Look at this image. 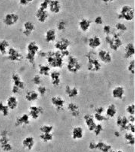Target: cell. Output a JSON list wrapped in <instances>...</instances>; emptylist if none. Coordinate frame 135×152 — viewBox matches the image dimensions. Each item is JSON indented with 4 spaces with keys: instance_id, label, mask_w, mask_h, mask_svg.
Segmentation results:
<instances>
[{
    "instance_id": "obj_1",
    "label": "cell",
    "mask_w": 135,
    "mask_h": 152,
    "mask_svg": "<svg viewBox=\"0 0 135 152\" xmlns=\"http://www.w3.org/2000/svg\"><path fill=\"white\" fill-rule=\"evenodd\" d=\"M64 58L60 52L57 50L48 52L45 57L47 64L51 68L55 69H60L63 67Z\"/></svg>"
},
{
    "instance_id": "obj_2",
    "label": "cell",
    "mask_w": 135,
    "mask_h": 152,
    "mask_svg": "<svg viewBox=\"0 0 135 152\" xmlns=\"http://www.w3.org/2000/svg\"><path fill=\"white\" fill-rule=\"evenodd\" d=\"M40 51V46L36 41H32L28 43L25 58L30 64L33 65L34 63L36 56Z\"/></svg>"
},
{
    "instance_id": "obj_3",
    "label": "cell",
    "mask_w": 135,
    "mask_h": 152,
    "mask_svg": "<svg viewBox=\"0 0 135 152\" xmlns=\"http://www.w3.org/2000/svg\"><path fill=\"white\" fill-rule=\"evenodd\" d=\"M88 60L87 69L89 71L97 72L101 68V65L96 57V53L90 51L86 55Z\"/></svg>"
},
{
    "instance_id": "obj_4",
    "label": "cell",
    "mask_w": 135,
    "mask_h": 152,
    "mask_svg": "<svg viewBox=\"0 0 135 152\" xmlns=\"http://www.w3.org/2000/svg\"><path fill=\"white\" fill-rule=\"evenodd\" d=\"M81 67V64L77 58L73 56H68L66 67L69 72L72 74L76 73L80 70Z\"/></svg>"
},
{
    "instance_id": "obj_5",
    "label": "cell",
    "mask_w": 135,
    "mask_h": 152,
    "mask_svg": "<svg viewBox=\"0 0 135 152\" xmlns=\"http://www.w3.org/2000/svg\"><path fill=\"white\" fill-rule=\"evenodd\" d=\"M11 79L13 83L11 91L13 94H17L20 90L25 88V83L19 74H13L11 76Z\"/></svg>"
},
{
    "instance_id": "obj_6",
    "label": "cell",
    "mask_w": 135,
    "mask_h": 152,
    "mask_svg": "<svg viewBox=\"0 0 135 152\" xmlns=\"http://www.w3.org/2000/svg\"><path fill=\"white\" fill-rule=\"evenodd\" d=\"M105 40L109 44L110 49L114 51H117L122 44V42L119 37V35L116 33L113 34L112 37L109 36H106Z\"/></svg>"
},
{
    "instance_id": "obj_7",
    "label": "cell",
    "mask_w": 135,
    "mask_h": 152,
    "mask_svg": "<svg viewBox=\"0 0 135 152\" xmlns=\"http://www.w3.org/2000/svg\"><path fill=\"white\" fill-rule=\"evenodd\" d=\"M134 17V12L133 8L128 5L124 6L121 8L118 18L124 19L127 21L133 19Z\"/></svg>"
},
{
    "instance_id": "obj_8",
    "label": "cell",
    "mask_w": 135,
    "mask_h": 152,
    "mask_svg": "<svg viewBox=\"0 0 135 152\" xmlns=\"http://www.w3.org/2000/svg\"><path fill=\"white\" fill-rule=\"evenodd\" d=\"M7 54L8 59L13 62H20L23 58L22 54L19 51L14 48H9Z\"/></svg>"
},
{
    "instance_id": "obj_9",
    "label": "cell",
    "mask_w": 135,
    "mask_h": 152,
    "mask_svg": "<svg viewBox=\"0 0 135 152\" xmlns=\"http://www.w3.org/2000/svg\"><path fill=\"white\" fill-rule=\"evenodd\" d=\"M71 42L68 39L63 37L56 41L54 46L56 50L60 52L69 50Z\"/></svg>"
},
{
    "instance_id": "obj_10",
    "label": "cell",
    "mask_w": 135,
    "mask_h": 152,
    "mask_svg": "<svg viewBox=\"0 0 135 152\" xmlns=\"http://www.w3.org/2000/svg\"><path fill=\"white\" fill-rule=\"evenodd\" d=\"M49 12L47 10L38 7L35 13L36 17L38 22L41 23L45 22L49 18Z\"/></svg>"
},
{
    "instance_id": "obj_11",
    "label": "cell",
    "mask_w": 135,
    "mask_h": 152,
    "mask_svg": "<svg viewBox=\"0 0 135 152\" xmlns=\"http://www.w3.org/2000/svg\"><path fill=\"white\" fill-rule=\"evenodd\" d=\"M61 2L58 0H49L48 10L49 12L54 14L59 13L62 10Z\"/></svg>"
},
{
    "instance_id": "obj_12",
    "label": "cell",
    "mask_w": 135,
    "mask_h": 152,
    "mask_svg": "<svg viewBox=\"0 0 135 152\" xmlns=\"http://www.w3.org/2000/svg\"><path fill=\"white\" fill-rule=\"evenodd\" d=\"M49 77L51 85L54 87H58L62 82V75L60 72L54 70L51 72Z\"/></svg>"
},
{
    "instance_id": "obj_13",
    "label": "cell",
    "mask_w": 135,
    "mask_h": 152,
    "mask_svg": "<svg viewBox=\"0 0 135 152\" xmlns=\"http://www.w3.org/2000/svg\"><path fill=\"white\" fill-rule=\"evenodd\" d=\"M51 102L52 105L58 110H62L65 106V101L62 97L55 96L51 98Z\"/></svg>"
},
{
    "instance_id": "obj_14",
    "label": "cell",
    "mask_w": 135,
    "mask_h": 152,
    "mask_svg": "<svg viewBox=\"0 0 135 152\" xmlns=\"http://www.w3.org/2000/svg\"><path fill=\"white\" fill-rule=\"evenodd\" d=\"M19 19V16L14 13H9L4 16L3 22L7 26H12L16 24Z\"/></svg>"
},
{
    "instance_id": "obj_15",
    "label": "cell",
    "mask_w": 135,
    "mask_h": 152,
    "mask_svg": "<svg viewBox=\"0 0 135 152\" xmlns=\"http://www.w3.org/2000/svg\"><path fill=\"white\" fill-rule=\"evenodd\" d=\"M43 109L40 106L32 105L29 108V116L32 119L36 120L43 113Z\"/></svg>"
},
{
    "instance_id": "obj_16",
    "label": "cell",
    "mask_w": 135,
    "mask_h": 152,
    "mask_svg": "<svg viewBox=\"0 0 135 152\" xmlns=\"http://www.w3.org/2000/svg\"><path fill=\"white\" fill-rule=\"evenodd\" d=\"M34 24L30 21L25 22L23 26V34L26 36H29L32 35L35 30Z\"/></svg>"
},
{
    "instance_id": "obj_17",
    "label": "cell",
    "mask_w": 135,
    "mask_h": 152,
    "mask_svg": "<svg viewBox=\"0 0 135 152\" xmlns=\"http://www.w3.org/2000/svg\"><path fill=\"white\" fill-rule=\"evenodd\" d=\"M0 146L2 149L6 151L12 150V147L9 138L5 135H3L0 138Z\"/></svg>"
},
{
    "instance_id": "obj_18",
    "label": "cell",
    "mask_w": 135,
    "mask_h": 152,
    "mask_svg": "<svg viewBox=\"0 0 135 152\" xmlns=\"http://www.w3.org/2000/svg\"><path fill=\"white\" fill-rule=\"evenodd\" d=\"M57 38L56 30L53 28L47 30L45 35V40L47 43H51L55 41Z\"/></svg>"
},
{
    "instance_id": "obj_19",
    "label": "cell",
    "mask_w": 135,
    "mask_h": 152,
    "mask_svg": "<svg viewBox=\"0 0 135 152\" xmlns=\"http://www.w3.org/2000/svg\"><path fill=\"white\" fill-rule=\"evenodd\" d=\"M38 74L42 77L49 76L51 72V67L48 64H39L38 66Z\"/></svg>"
},
{
    "instance_id": "obj_20",
    "label": "cell",
    "mask_w": 135,
    "mask_h": 152,
    "mask_svg": "<svg viewBox=\"0 0 135 152\" xmlns=\"http://www.w3.org/2000/svg\"><path fill=\"white\" fill-rule=\"evenodd\" d=\"M98 56L101 60L106 63H111L112 58L110 53L107 51L101 50L98 53Z\"/></svg>"
},
{
    "instance_id": "obj_21",
    "label": "cell",
    "mask_w": 135,
    "mask_h": 152,
    "mask_svg": "<svg viewBox=\"0 0 135 152\" xmlns=\"http://www.w3.org/2000/svg\"><path fill=\"white\" fill-rule=\"evenodd\" d=\"M39 95L36 91L31 90L28 91L26 93L25 98L28 102H32L36 101L39 98Z\"/></svg>"
},
{
    "instance_id": "obj_22",
    "label": "cell",
    "mask_w": 135,
    "mask_h": 152,
    "mask_svg": "<svg viewBox=\"0 0 135 152\" xmlns=\"http://www.w3.org/2000/svg\"><path fill=\"white\" fill-rule=\"evenodd\" d=\"M35 144L34 138L32 136H28L24 138L22 142V145L24 148L29 150H31Z\"/></svg>"
},
{
    "instance_id": "obj_23",
    "label": "cell",
    "mask_w": 135,
    "mask_h": 152,
    "mask_svg": "<svg viewBox=\"0 0 135 152\" xmlns=\"http://www.w3.org/2000/svg\"><path fill=\"white\" fill-rule=\"evenodd\" d=\"M29 123V116L27 114L24 113L17 118L15 124L17 126L28 125Z\"/></svg>"
},
{
    "instance_id": "obj_24",
    "label": "cell",
    "mask_w": 135,
    "mask_h": 152,
    "mask_svg": "<svg viewBox=\"0 0 135 152\" xmlns=\"http://www.w3.org/2000/svg\"><path fill=\"white\" fill-rule=\"evenodd\" d=\"M65 94L68 97L72 98L75 97L78 94V90L75 87H71L67 85L64 88Z\"/></svg>"
},
{
    "instance_id": "obj_25",
    "label": "cell",
    "mask_w": 135,
    "mask_h": 152,
    "mask_svg": "<svg viewBox=\"0 0 135 152\" xmlns=\"http://www.w3.org/2000/svg\"><path fill=\"white\" fill-rule=\"evenodd\" d=\"M18 104L17 99L14 96H10L7 100L6 104L10 109L13 110L16 109L18 105Z\"/></svg>"
},
{
    "instance_id": "obj_26",
    "label": "cell",
    "mask_w": 135,
    "mask_h": 152,
    "mask_svg": "<svg viewBox=\"0 0 135 152\" xmlns=\"http://www.w3.org/2000/svg\"><path fill=\"white\" fill-rule=\"evenodd\" d=\"M135 54V49L134 45L131 43L128 44L125 49V58L128 59L131 57Z\"/></svg>"
},
{
    "instance_id": "obj_27",
    "label": "cell",
    "mask_w": 135,
    "mask_h": 152,
    "mask_svg": "<svg viewBox=\"0 0 135 152\" xmlns=\"http://www.w3.org/2000/svg\"><path fill=\"white\" fill-rule=\"evenodd\" d=\"M124 92V89L121 86H118L115 88L112 91L114 98L122 99Z\"/></svg>"
},
{
    "instance_id": "obj_28",
    "label": "cell",
    "mask_w": 135,
    "mask_h": 152,
    "mask_svg": "<svg viewBox=\"0 0 135 152\" xmlns=\"http://www.w3.org/2000/svg\"><path fill=\"white\" fill-rule=\"evenodd\" d=\"M101 44L100 38L97 36H95L90 38L88 40L89 46L93 49H95L99 47Z\"/></svg>"
},
{
    "instance_id": "obj_29",
    "label": "cell",
    "mask_w": 135,
    "mask_h": 152,
    "mask_svg": "<svg viewBox=\"0 0 135 152\" xmlns=\"http://www.w3.org/2000/svg\"><path fill=\"white\" fill-rule=\"evenodd\" d=\"M9 45V43L6 40L0 41V54L3 55L7 54Z\"/></svg>"
},
{
    "instance_id": "obj_30",
    "label": "cell",
    "mask_w": 135,
    "mask_h": 152,
    "mask_svg": "<svg viewBox=\"0 0 135 152\" xmlns=\"http://www.w3.org/2000/svg\"><path fill=\"white\" fill-rule=\"evenodd\" d=\"M67 109L73 116H76L79 113V107L74 103L72 102L69 103L67 106Z\"/></svg>"
},
{
    "instance_id": "obj_31",
    "label": "cell",
    "mask_w": 135,
    "mask_h": 152,
    "mask_svg": "<svg viewBox=\"0 0 135 152\" xmlns=\"http://www.w3.org/2000/svg\"><path fill=\"white\" fill-rule=\"evenodd\" d=\"M91 22L85 19H82L79 23V26L80 29L83 31H86L90 25Z\"/></svg>"
},
{
    "instance_id": "obj_32",
    "label": "cell",
    "mask_w": 135,
    "mask_h": 152,
    "mask_svg": "<svg viewBox=\"0 0 135 152\" xmlns=\"http://www.w3.org/2000/svg\"><path fill=\"white\" fill-rule=\"evenodd\" d=\"M72 135L74 139L81 138L83 135L82 128L80 127L74 128L72 131Z\"/></svg>"
},
{
    "instance_id": "obj_33",
    "label": "cell",
    "mask_w": 135,
    "mask_h": 152,
    "mask_svg": "<svg viewBox=\"0 0 135 152\" xmlns=\"http://www.w3.org/2000/svg\"><path fill=\"white\" fill-rule=\"evenodd\" d=\"M84 118L86 120V123L89 127V129L90 131L94 129L96 125L94 122L93 119L88 115L85 116L84 117Z\"/></svg>"
},
{
    "instance_id": "obj_34",
    "label": "cell",
    "mask_w": 135,
    "mask_h": 152,
    "mask_svg": "<svg viewBox=\"0 0 135 152\" xmlns=\"http://www.w3.org/2000/svg\"><path fill=\"white\" fill-rule=\"evenodd\" d=\"M10 109L6 104L0 102V113L4 116H7L9 115Z\"/></svg>"
},
{
    "instance_id": "obj_35",
    "label": "cell",
    "mask_w": 135,
    "mask_h": 152,
    "mask_svg": "<svg viewBox=\"0 0 135 152\" xmlns=\"http://www.w3.org/2000/svg\"><path fill=\"white\" fill-rule=\"evenodd\" d=\"M39 137L42 141L47 142L51 141L53 139V135L52 133H41Z\"/></svg>"
},
{
    "instance_id": "obj_36",
    "label": "cell",
    "mask_w": 135,
    "mask_h": 152,
    "mask_svg": "<svg viewBox=\"0 0 135 152\" xmlns=\"http://www.w3.org/2000/svg\"><path fill=\"white\" fill-rule=\"evenodd\" d=\"M53 129V127L52 125H44L40 127V130L41 133H52Z\"/></svg>"
},
{
    "instance_id": "obj_37",
    "label": "cell",
    "mask_w": 135,
    "mask_h": 152,
    "mask_svg": "<svg viewBox=\"0 0 135 152\" xmlns=\"http://www.w3.org/2000/svg\"><path fill=\"white\" fill-rule=\"evenodd\" d=\"M32 81L33 84L37 86L40 85L42 82V77L38 74H36L33 77Z\"/></svg>"
},
{
    "instance_id": "obj_38",
    "label": "cell",
    "mask_w": 135,
    "mask_h": 152,
    "mask_svg": "<svg viewBox=\"0 0 135 152\" xmlns=\"http://www.w3.org/2000/svg\"><path fill=\"white\" fill-rule=\"evenodd\" d=\"M66 25V22L64 20H61L57 23L56 28L60 31H63L65 30Z\"/></svg>"
},
{
    "instance_id": "obj_39",
    "label": "cell",
    "mask_w": 135,
    "mask_h": 152,
    "mask_svg": "<svg viewBox=\"0 0 135 152\" xmlns=\"http://www.w3.org/2000/svg\"><path fill=\"white\" fill-rule=\"evenodd\" d=\"M116 112L115 107L114 105L111 104L108 106L106 111L107 115L112 117L114 116Z\"/></svg>"
},
{
    "instance_id": "obj_40",
    "label": "cell",
    "mask_w": 135,
    "mask_h": 152,
    "mask_svg": "<svg viewBox=\"0 0 135 152\" xmlns=\"http://www.w3.org/2000/svg\"><path fill=\"white\" fill-rule=\"evenodd\" d=\"M37 91L39 96H44L47 93V89L44 86L41 85L37 86Z\"/></svg>"
},
{
    "instance_id": "obj_41",
    "label": "cell",
    "mask_w": 135,
    "mask_h": 152,
    "mask_svg": "<svg viewBox=\"0 0 135 152\" xmlns=\"http://www.w3.org/2000/svg\"><path fill=\"white\" fill-rule=\"evenodd\" d=\"M135 61L133 60L131 61L127 66L128 71L132 74H134L135 73Z\"/></svg>"
},
{
    "instance_id": "obj_42",
    "label": "cell",
    "mask_w": 135,
    "mask_h": 152,
    "mask_svg": "<svg viewBox=\"0 0 135 152\" xmlns=\"http://www.w3.org/2000/svg\"><path fill=\"white\" fill-rule=\"evenodd\" d=\"M96 147L98 148L103 151H107L110 148L111 146H107L103 143H100L96 146Z\"/></svg>"
},
{
    "instance_id": "obj_43",
    "label": "cell",
    "mask_w": 135,
    "mask_h": 152,
    "mask_svg": "<svg viewBox=\"0 0 135 152\" xmlns=\"http://www.w3.org/2000/svg\"><path fill=\"white\" fill-rule=\"evenodd\" d=\"M116 28L119 30L125 31L127 30V28L125 25L123 23H118L115 25Z\"/></svg>"
},
{
    "instance_id": "obj_44",
    "label": "cell",
    "mask_w": 135,
    "mask_h": 152,
    "mask_svg": "<svg viewBox=\"0 0 135 152\" xmlns=\"http://www.w3.org/2000/svg\"><path fill=\"white\" fill-rule=\"evenodd\" d=\"M135 106L133 104L130 105L128 106L127 109V111L129 113L133 114L134 112Z\"/></svg>"
},
{
    "instance_id": "obj_45",
    "label": "cell",
    "mask_w": 135,
    "mask_h": 152,
    "mask_svg": "<svg viewBox=\"0 0 135 152\" xmlns=\"http://www.w3.org/2000/svg\"><path fill=\"white\" fill-rule=\"evenodd\" d=\"M33 1L32 0H21L19 1V4L23 6H25L32 3Z\"/></svg>"
},
{
    "instance_id": "obj_46",
    "label": "cell",
    "mask_w": 135,
    "mask_h": 152,
    "mask_svg": "<svg viewBox=\"0 0 135 152\" xmlns=\"http://www.w3.org/2000/svg\"><path fill=\"white\" fill-rule=\"evenodd\" d=\"M125 138L129 140V141L130 144H133L134 143V138L133 137L132 135L131 134H126L125 135Z\"/></svg>"
},
{
    "instance_id": "obj_47",
    "label": "cell",
    "mask_w": 135,
    "mask_h": 152,
    "mask_svg": "<svg viewBox=\"0 0 135 152\" xmlns=\"http://www.w3.org/2000/svg\"><path fill=\"white\" fill-rule=\"evenodd\" d=\"M111 28L109 25H105L103 28L104 32L107 35H108L110 32Z\"/></svg>"
},
{
    "instance_id": "obj_48",
    "label": "cell",
    "mask_w": 135,
    "mask_h": 152,
    "mask_svg": "<svg viewBox=\"0 0 135 152\" xmlns=\"http://www.w3.org/2000/svg\"><path fill=\"white\" fill-rule=\"evenodd\" d=\"M94 22L97 24H101L103 23V20L101 16H98L95 20Z\"/></svg>"
},
{
    "instance_id": "obj_49",
    "label": "cell",
    "mask_w": 135,
    "mask_h": 152,
    "mask_svg": "<svg viewBox=\"0 0 135 152\" xmlns=\"http://www.w3.org/2000/svg\"><path fill=\"white\" fill-rule=\"evenodd\" d=\"M95 131L97 135H98L102 130L101 126L100 125H98L96 126L95 129Z\"/></svg>"
},
{
    "instance_id": "obj_50",
    "label": "cell",
    "mask_w": 135,
    "mask_h": 152,
    "mask_svg": "<svg viewBox=\"0 0 135 152\" xmlns=\"http://www.w3.org/2000/svg\"><path fill=\"white\" fill-rule=\"evenodd\" d=\"M95 117L96 119L100 121L104 120L106 118L103 116L99 115V114L97 113L95 115Z\"/></svg>"
},
{
    "instance_id": "obj_51",
    "label": "cell",
    "mask_w": 135,
    "mask_h": 152,
    "mask_svg": "<svg viewBox=\"0 0 135 152\" xmlns=\"http://www.w3.org/2000/svg\"><path fill=\"white\" fill-rule=\"evenodd\" d=\"M103 110V109L102 107H100L96 109V111L97 113L100 114L101 113Z\"/></svg>"
},
{
    "instance_id": "obj_52",
    "label": "cell",
    "mask_w": 135,
    "mask_h": 152,
    "mask_svg": "<svg viewBox=\"0 0 135 152\" xmlns=\"http://www.w3.org/2000/svg\"><path fill=\"white\" fill-rule=\"evenodd\" d=\"M96 146L95 145L93 144V143H91L90 144V148L91 149H93L94 148L96 147Z\"/></svg>"
},
{
    "instance_id": "obj_53",
    "label": "cell",
    "mask_w": 135,
    "mask_h": 152,
    "mask_svg": "<svg viewBox=\"0 0 135 152\" xmlns=\"http://www.w3.org/2000/svg\"><path fill=\"white\" fill-rule=\"evenodd\" d=\"M103 1L104 2H109V1H113V0H103Z\"/></svg>"
}]
</instances>
